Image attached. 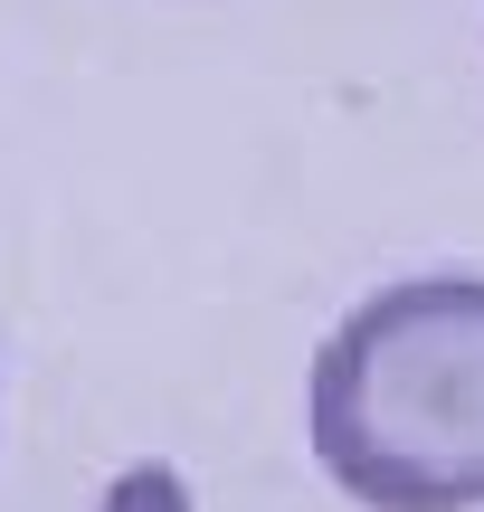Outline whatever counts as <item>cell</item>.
<instances>
[{
  "label": "cell",
  "instance_id": "cell-1",
  "mask_svg": "<svg viewBox=\"0 0 484 512\" xmlns=\"http://www.w3.org/2000/svg\"><path fill=\"white\" fill-rule=\"evenodd\" d=\"M304 437L361 512H484V275L361 294L304 370Z\"/></svg>",
  "mask_w": 484,
  "mask_h": 512
},
{
  "label": "cell",
  "instance_id": "cell-2",
  "mask_svg": "<svg viewBox=\"0 0 484 512\" xmlns=\"http://www.w3.org/2000/svg\"><path fill=\"white\" fill-rule=\"evenodd\" d=\"M95 512H200L190 503V484H181V465H162V456H143V465H124V475L105 484V503Z\"/></svg>",
  "mask_w": 484,
  "mask_h": 512
}]
</instances>
